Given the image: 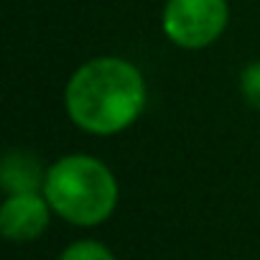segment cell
I'll list each match as a JSON object with an SVG mask.
<instances>
[{
    "instance_id": "6",
    "label": "cell",
    "mask_w": 260,
    "mask_h": 260,
    "mask_svg": "<svg viewBox=\"0 0 260 260\" xmlns=\"http://www.w3.org/2000/svg\"><path fill=\"white\" fill-rule=\"evenodd\" d=\"M59 260H115V252L100 240H74L61 250Z\"/></svg>"
},
{
    "instance_id": "3",
    "label": "cell",
    "mask_w": 260,
    "mask_h": 260,
    "mask_svg": "<svg viewBox=\"0 0 260 260\" xmlns=\"http://www.w3.org/2000/svg\"><path fill=\"white\" fill-rule=\"evenodd\" d=\"M161 26L166 39L186 51H199L222 39L230 26L227 0H166Z\"/></svg>"
},
{
    "instance_id": "1",
    "label": "cell",
    "mask_w": 260,
    "mask_h": 260,
    "mask_svg": "<svg viewBox=\"0 0 260 260\" xmlns=\"http://www.w3.org/2000/svg\"><path fill=\"white\" fill-rule=\"evenodd\" d=\"M148 102L143 72L122 56H92L79 64L67 87L69 120L89 136H117L133 127Z\"/></svg>"
},
{
    "instance_id": "4",
    "label": "cell",
    "mask_w": 260,
    "mask_h": 260,
    "mask_svg": "<svg viewBox=\"0 0 260 260\" xmlns=\"http://www.w3.org/2000/svg\"><path fill=\"white\" fill-rule=\"evenodd\" d=\"M51 214L54 209L44 191L8 194L0 207V232L11 242H34L49 230Z\"/></svg>"
},
{
    "instance_id": "5",
    "label": "cell",
    "mask_w": 260,
    "mask_h": 260,
    "mask_svg": "<svg viewBox=\"0 0 260 260\" xmlns=\"http://www.w3.org/2000/svg\"><path fill=\"white\" fill-rule=\"evenodd\" d=\"M46 166L34 151L11 148L0 161V186L6 194H31L44 191Z\"/></svg>"
},
{
    "instance_id": "7",
    "label": "cell",
    "mask_w": 260,
    "mask_h": 260,
    "mask_svg": "<svg viewBox=\"0 0 260 260\" xmlns=\"http://www.w3.org/2000/svg\"><path fill=\"white\" fill-rule=\"evenodd\" d=\"M240 94L252 110H260V59L250 61L240 72Z\"/></svg>"
},
{
    "instance_id": "2",
    "label": "cell",
    "mask_w": 260,
    "mask_h": 260,
    "mask_svg": "<svg viewBox=\"0 0 260 260\" xmlns=\"http://www.w3.org/2000/svg\"><path fill=\"white\" fill-rule=\"evenodd\" d=\"M44 197L64 222L74 227H97L117 209L120 186L102 158L69 153L49 166Z\"/></svg>"
}]
</instances>
